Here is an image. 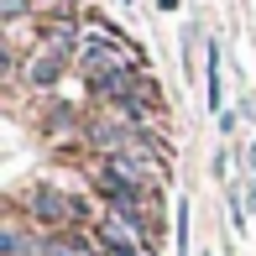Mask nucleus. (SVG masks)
<instances>
[{
  "label": "nucleus",
  "instance_id": "0eeeda50",
  "mask_svg": "<svg viewBox=\"0 0 256 256\" xmlns=\"http://www.w3.org/2000/svg\"><path fill=\"white\" fill-rule=\"evenodd\" d=\"M178 251H188V204H178Z\"/></svg>",
  "mask_w": 256,
  "mask_h": 256
},
{
  "label": "nucleus",
  "instance_id": "f257e3e1",
  "mask_svg": "<svg viewBox=\"0 0 256 256\" xmlns=\"http://www.w3.org/2000/svg\"><path fill=\"white\" fill-rule=\"evenodd\" d=\"M26 214L37 220L42 230H58V225H78V220H84V204L68 199V194L52 188V183H37V188L26 194Z\"/></svg>",
  "mask_w": 256,
  "mask_h": 256
},
{
  "label": "nucleus",
  "instance_id": "7ed1b4c3",
  "mask_svg": "<svg viewBox=\"0 0 256 256\" xmlns=\"http://www.w3.org/2000/svg\"><path fill=\"white\" fill-rule=\"evenodd\" d=\"M68 58H74V52H63V48H48V42H42V48L32 52V63H26V84H37V89H52L58 78H63Z\"/></svg>",
  "mask_w": 256,
  "mask_h": 256
},
{
  "label": "nucleus",
  "instance_id": "9b49d317",
  "mask_svg": "<svg viewBox=\"0 0 256 256\" xmlns=\"http://www.w3.org/2000/svg\"><path fill=\"white\" fill-rule=\"evenodd\" d=\"M204 256H214V251H204Z\"/></svg>",
  "mask_w": 256,
  "mask_h": 256
},
{
  "label": "nucleus",
  "instance_id": "1a4fd4ad",
  "mask_svg": "<svg viewBox=\"0 0 256 256\" xmlns=\"http://www.w3.org/2000/svg\"><path fill=\"white\" fill-rule=\"evenodd\" d=\"M240 204H246L251 214H256V178H246V199H240Z\"/></svg>",
  "mask_w": 256,
  "mask_h": 256
},
{
  "label": "nucleus",
  "instance_id": "9d476101",
  "mask_svg": "<svg viewBox=\"0 0 256 256\" xmlns=\"http://www.w3.org/2000/svg\"><path fill=\"white\" fill-rule=\"evenodd\" d=\"M157 6H162V10H172V6H178V0H157Z\"/></svg>",
  "mask_w": 256,
  "mask_h": 256
},
{
  "label": "nucleus",
  "instance_id": "f03ea898",
  "mask_svg": "<svg viewBox=\"0 0 256 256\" xmlns=\"http://www.w3.org/2000/svg\"><path fill=\"white\" fill-rule=\"evenodd\" d=\"M94 236H100V256H152L142 240L131 236V230H126V220H120V214H104Z\"/></svg>",
  "mask_w": 256,
  "mask_h": 256
},
{
  "label": "nucleus",
  "instance_id": "20e7f679",
  "mask_svg": "<svg viewBox=\"0 0 256 256\" xmlns=\"http://www.w3.org/2000/svg\"><path fill=\"white\" fill-rule=\"evenodd\" d=\"M42 230H32L26 220H6L0 225V256H42Z\"/></svg>",
  "mask_w": 256,
  "mask_h": 256
},
{
  "label": "nucleus",
  "instance_id": "6e6552de",
  "mask_svg": "<svg viewBox=\"0 0 256 256\" xmlns=\"http://www.w3.org/2000/svg\"><path fill=\"white\" fill-rule=\"evenodd\" d=\"M236 104H240V110H236V115H240V120H256V100H251V94H240Z\"/></svg>",
  "mask_w": 256,
  "mask_h": 256
},
{
  "label": "nucleus",
  "instance_id": "423d86ee",
  "mask_svg": "<svg viewBox=\"0 0 256 256\" xmlns=\"http://www.w3.org/2000/svg\"><path fill=\"white\" fill-rule=\"evenodd\" d=\"M32 6H42V0H0V21H21Z\"/></svg>",
  "mask_w": 256,
  "mask_h": 256
},
{
  "label": "nucleus",
  "instance_id": "39448f33",
  "mask_svg": "<svg viewBox=\"0 0 256 256\" xmlns=\"http://www.w3.org/2000/svg\"><path fill=\"white\" fill-rule=\"evenodd\" d=\"M204 89H209V115H225V94H220V42L214 37L204 48Z\"/></svg>",
  "mask_w": 256,
  "mask_h": 256
}]
</instances>
